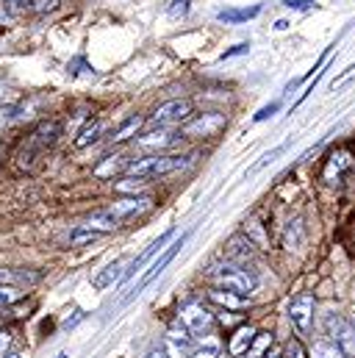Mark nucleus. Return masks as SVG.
Segmentation results:
<instances>
[{"mask_svg":"<svg viewBox=\"0 0 355 358\" xmlns=\"http://www.w3.org/2000/svg\"><path fill=\"white\" fill-rule=\"evenodd\" d=\"M59 136H61V122L59 120H48L42 125H36L34 134L17 150V159H14L17 162V170H25V173L36 170L39 162L48 156V150H53V145L59 142Z\"/></svg>","mask_w":355,"mask_h":358,"instance_id":"f257e3e1","label":"nucleus"},{"mask_svg":"<svg viewBox=\"0 0 355 358\" xmlns=\"http://www.w3.org/2000/svg\"><path fill=\"white\" fill-rule=\"evenodd\" d=\"M200 159V153H186V156H159V153H153V156H145V159H136V162H131V167H128V178H161V176H170V173H180V170H186V167H191L194 162Z\"/></svg>","mask_w":355,"mask_h":358,"instance_id":"f03ea898","label":"nucleus"},{"mask_svg":"<svg viewBox=\"0 0 355 358\" xmlns=\"http://www.w3.org/2000/svg\"><path fill=\"white\" fill-rule=\"evenodd\" d=\"M208 278L217 283V289H231V292H236L242 297L256 292V286H259V280H256V275L250 269L242 267V264H233V262L208 267Z\"/></svg>","mask_w":355,"mask_h":358,"instance_id":"7ed1b4c3","label":"nucleus"},{"mask_svg":"<svg viewBox=\"0 0 355 358\" xmlns=\"http://www.w3.org/2000/svg\"><path fill=\"white\" fill-rule=\"evenodd\" d=\"M325 331L331 336V342H336L342 348V353L347 358H355V325L347 322L339 314H328L325 317Z\"/></svg>","mask_w":355,"mask_h":358,"instance_id":"20e7f679","label":"nucleus"},{"mask_svg":"<svg viewBox=\"0 0 355 358\" xmlns=\"http://www.w3.org/2000/svg\"><path fill=\"white\" fill-rule=\"evenodd\" d=\"M159 128H173V125H186L191 120V103L189 100H167L161 103L153 117H150Z\"/></svg>","mask_w":355,"mask_h":358,"instance_id":"39448f33","label":"nucleus"},{"mask_svg":"<svg viewBox=\"0 0 355 358\" xmlns=\"http://www.w3.org/2000/svg\"><path fill=\"white\" fill-rule=\"evenodd\" d=\"M225 114H219V111H205V114H197V117H191L183 128H180V134L183 136H217L222 128H225Z\"/></svg>","mask_w":355,"mask_h":358,"instance_id":"423d86ee","label":"nucleus"},{"mask_svg":"<svg viewBox=\"0 0 355 358\" xmlns=\"http://www.w3.org/2000/svg\"><path fill=\"white\" fill-rule=\"evenodd\" d=\"M314 294H297L291 303H289V322L294 325V331L300 336H305L311 331V322H314Z\"/></svg>","mask_w":355,"mask_h":358,"instance_id":"0eeeda50","label":"nucleus"},{"mask_svg":"<svg viewBox=\"0 0 355 358\" xmlns=\"http://www.w3.org/2000/svg\"><path fill=\"white\" fill-rule=\"evenodd\" d=\"M186 239H189V234H180L178 239H173V245H170V248H167V250L161 253V259H159V262H153V264H150V269H147V272H145V275L139 278V283H136V286H133L131 292H133V294H139V292H142V289H145V286H147L150 280H156V278H159V275L164 272V267H167V264H170V262L175 259L178 253H180V248L186 245Z\"/></svg>","mask_w":355,"mask_h":358,"instance_id":"6e6552de","label":"nucleus"},{"mask_svg":"<svg viewBox=\"0 0 355 358\" xmlns=\"http://www.w3.org/2000/svg\"><path fill=\"white\" fill-rule=\"evenodd\" d=\"M191 334H205L211 325H214V314L203 306V303H186L180 308V317H178Z\"/></svg>","mask_w":355,"mask_h":358,"instance_id":"1a4fd4ad","label":"nucleus"},{"mask_svg":"<svg viewBox=\"0 0 355 358\" xmlns=\"http://www.w3.org/2000/svg\"><path fill=\"white\" fill-rule=\"evenodd\" d=\"M150 206H153V197H150V194H131V197L114 200V203H111V211L125 222V220H131V217L145 214Z\"/></svg>","mask_w":355,"mask_h":358,"instance_id":"9d476101","label":"nucleus"},{"mask_svg":"<svg viewBox=\"0 0 355 358\" xmlns=\"http://www.w3.org/2000/svg\"><path fill=\"white\" fill-rule=\"evenodd\" d=\"M0 283L17 286V289H31V286L42 283V272L39 269H22V267H0Z\"/></svg>","mask_w":355,"mask_h":358,"instance_id":"9b49d317","label":"nucleus"},{"mask_svg":"<svg viewBox=\"0 0 355 358\" xmlns=\"http://www.w3.org/2000/svg\"><path fill=\"white\" fill-rule=\"evenodd\" d=\"M173 236H175V228H170V231H164V234H161V236H159L156 242H150V245H147V248H145V250H142V253H139V256H136V259L131 262V269L125 272V278H131V275H136V272H139V269L145 267V264H147V262H150V259H153L156 253H161V250H164V245H173V242H170Z\"/></svg>","mask_w":355,"mask_h":358,"instance_id":"f8f14e48","label":"nucleus"},{"mask_svg":"<svg viewBox=\"0 0 355 358\" xmlns=\"http://www.w3.org/2000/svg\"><path fill=\"white\" fill-rule=\"evenodd\" d=\"M78 225H84L89 231H97V234H111V231H117L122 225V220L111 208H103V211H92L87 220L78 222Z\"/></svg>","mask_w":355,"mask_h":358,"instance_id":"ddd939ff","label":"nucleus"},{"mask_svg":"<svg viewBox=\"0 0 355 358\" xmlns=\"http://www.w3.org/2000/svg\"><path fill=\"white\" fill-rule=\"evenodd\" d=\"M178 142V134H173L170 128H159V131H150L145 136H139V148L142 150H167Z\"/></svg>","mask_w":355,"mask_h":358,"instance_id":"4468645a","label":"nucleus"},{"mask_svg":"<svg viewBox=\"0 0 355 358\" xmlns=\"http://www.w3.org/2000/svg\"><path fill=\"white\" fill-rule=\"evenodd\" d=\"M208 300L214 303V306H219V308H225V311H242V308H247V300L242 297V294H236V292H231V289H211L208 292Z\"/></svg>","mask_w":355,"mask_h":358,"instance_id":"2eb2a0df","label":"nucleus"},{"mask_svg":"<svg viewBox=\"0 0 355 358\" xmlns=\"http://www.w3.org/2000/svg\"><path fill=\"white\" fill-rule=\"evenodd\" d=\"M225 256H228V262L245 267V264L253 259V242H250L247 236H233V239L228 242V248H225Z\"/></svg>","mask_w":355,"mask_h":358,"instance_id":"dca6fc26","label":"nucleus"},{"mask_svg":"<svg viewBox=\"0 0 355 358\" xmlns=\"http://www.w3.org/2000/svg\"><path fill=\"white\" fill-rule=\"evenodd\" d=\"M125 259H117L114 264H108V267H103L97 275H94V280H92V286L94 289H108V286H114L117 280H122L125 278Z\"/></svg>","mask_w":355,"mask_h":358,"instance_id":"f3484780","label":"nucleus"},{"mask_svg":"<svg viewBox=\"0 0 355 358\" xmlns=\"http://www.w3.org/2000/svg\"><path fill=\"white\" fill-rule=\"evenodd\" d=\"M128 167H131L128 156L114 153V156H106V159L94 167V176H97V178H114L117 173H128Z\"/></svg>","mask_w":355,"mask_h":358,"instance_id":"a211bd4d","label":"nucleus"},{"mask_svg":"<svg viewBox=\"0 0 355 358\" xmlns=\"http://www.w3.org/2000/svg\"><path fill=\"white\" fill-rule=\"evenodd\" d=\"M256 336H259V331L256 328H239L233 336H231V345H228V353L231 356H247L250 353V348H253V342H256Z\"/></svg>","mask_w":355,"mask_h":358,"instance_id":"6ab92c4d","label":"nucleus"},{"mask_svg":"<svg viewBox=\"0 0 355 358\" xmlns=\"http://www.w3.org/2000/svg\"><path fill=\"white\" fill-rule=\"evenodd\" d=\"M353 167V156L347 153V150H336L331 159H328V167H325V180H331V183H336V180L342 178L347 170Z\"/></svg>","mask_w":355,"mask_h":358,"instance_id":"aec40b11","label":"nucleus"},{"mask_svg":"<svg viewBox=\"0 0 355 358\" xmlns=\"http://www.w3.org/2000/svg\"><path fill=\"white\" fill-rule=\"evenodd\" d=\"M142 125H145V120L133 114V117H128L125 122H119V125H117V128L111 131V136H108V142H111V145H122V142H128V139H133V136L139 134V128H142Z\"/></svg>","mask_w":355,"mask_h":358,"instance_id":"412c9836","label":"nucleus"},{"mask_svg":"<svg viewBox=\"0 0 355 358\" xmlns=\"http://www.w3.org/2000/svg\"><path fill=\"white\" fill-rule=\"evenodd\" d=\"M103 120H89L87 125L75 134V139H73V145L75 148H89V145H94V142H100V136H103Z\"/></svg>","mask_w":355,"mask_h":358,"instance_id":"4be33fe9","label":"nucleus"},{"mask_svg":"<svg viewBox=\"0 0 355 358\" xmlns=\"http://www.w3.org/2000/svg\"><path fill=\"white\" fill-rule=\"evenodd\" d=\"M259 14H261V6H250V8H222V11L217 14V20L225 22V25H236V22H247V20L259 17Z\"/></svg>","mask_w":355,"mask_h":358,"instance_id":"5701e85b","label":"nucleus"},{"mask_svg":"<svg viewBox=\"0 0 355 358\" xmlns=\"http://www.w3.org/2000/svg\"><path fill=\"white\" fill-rule=\"evenodd\" d=\"M303 242H305V228H303V220L294 217V220H289V225L283 231V245H286V250H297Z\"/></svg>","mask_w":355,"mask_h":358,"instance_id":"b1692460","label":"nucleus"},{"mask_svg":"<svg viewBox=\"0 0 355 358\" xmlns=\"http://www.w3.org/2000/svg\"><path fill=\"white\" fill-rule=\"evenodd\" d=\"M20 14H48L59 8V0H11Z\"/></svg>","mask_w":355,"mask_h":358,"instance_id":"393cba45","label":"nucleus"},{"mask_svg":"<svg viewBox=\"0 0 355 358\" xmlns=\"http://www.w3.org/2000/svg\"><path fill=\"white\" fill-rule=\"evenodd\" d=\"M164 353L170 358H191L194 356L191 339H173V336H167L164 339Z\"/></svg>","mask_w":355,"mask_h":358,"instance_id":"a878e982","label":"nucleus"},{"mask_svg":"<svg viewBox=\"0 0 355 358\" xmlns=\"http://www.w3.org/2000/svg\"><path fill=\"white\" fill-rule=\"evenodd\" d=\"M103 234H97V231H89L84 225H73V231H70V236H67V245L70 248H81V245H89V242H97Z\"/></svg>","mask_w":355,"mask_h":358,"instance_id":"bb28decb","label":"nucleus"},{"mask_svg":"<svg viewBox=\"0 0 355 358\" xmlns=\"http://www.w3.org/2000/svg\"><path fill=\"white\" fill-rule=\"evenodd\" d=\"M308 358H347L342 353V348L336 345V342H314V348H311V353Z\"/></svg>","mask_w":355,"mask_h":358,"instance_id":"cd10ccee","label":"nucleus"},{"mask_svg":"<svg viewBox=\"0 0 355 358\" xmlns=\"http://www.w3.org/2000/svg\"><path fill=\"white\" fill-rule=\"evenodd\" d=\"M219 356H222V342L217 336H208V339H203V345L194 350L191 358H219Z\"/></svg>","mask_w":355,"mask_h":358,"instance_id":"c85d7f7f","label":"nucleus"},{"mask_svg":"<svg viewBox=\"0 0 355 358\" xmlns=\"http://www.w3.org/2000/svg\"><path fill=\"white\" fill-rule=\"evenodd\" d=\"M22 294H25V289H17V286H6V283H0V308L14 306Z\"/></svg>","mask_w":355,"mask_h":358,"instance_id":"c756f323","label":"nucleus"},{"mask_svg":"<svg viewBox=\"0 0 355 358\" xmlns=\"http://www.w3.org/2000/svg\"><path fill=\"white\" fill-rule=\"evenodd\" d=\"M269 345H272V334H259L247 356H250V358H264V356H269V353H266V350H269Z\"/></svg>","mask_w":355,"mask_h":358,"instance_id":"7c9ffc66","label":"nucleus"},{"mask_svg":"<svg viewBox=\"0 0 355 358\" xmlns=\"http://www.w3.org/2000/svg\"><path fill=\"white\" fill-rule=\"evenodd\" d=\"M245 231H247L245 236H247L250 242L256 239V242H259V248H266V245H269V239H266V236H264V228H261V222H256V220H250Z\"/></svg>","mask_w":355,"mask_h":358,"instance_id":"2f4dec72","label":"nucleus"},{"mask_svg":"<svg viewBox=\"0 0 355 358\" xmlns=\"http://www.w3.org/2000/svg\"><path fill=\"white\" fill-rule=\"evenodd\" d=\"M17 106H11V103H0V131L3 128H8L11 122H17Z\"/></svg>","mask_w":355,"mask_h":358,"instance_id":"473e14b6","label":"nucleus"},{"mask_svg":"<svg viewBox=\"0 0 355 358\" xmlns=\"http://www.w3.org/2000/svg\"><path fill=\"white\" fill-rule=\"evenodd\" d=\"M17 17H20L17 6L11 0H0V22H14Z\"/></svg>","mask_w":355,"mask_h":358,"instance_id":"72a5a7b5","label":"nucleus"},{"mask_svg":"<svg viewBox=\"0 0 355 358\" xmlns=\"http://www.w3.org/2000/svg\"><path fill=\"white\" fill-rule=\"evenodd\" d=\"M147 186V180L145 178H128V180H122V183H117V192H139V189H145Z\"/></svg>","mask_w":355,"mask_h":358,"instance_id":"f704fd0d","label":"nucleus"},{"mask_svg":"<svg viewBox=\"0 0 355 358\" xmlns=\"http://www.w3.org/2000/svg\"><path fill=\"white\" fill-rule=\"evenodd\" d=\"M280 358H308L303 353V348H300V342L297 339H291L289 345H286V350H283V356Z\"/></svg>","mask_w":355,"mask_h":358,"instance_id":"c9c22d12","label":"nucleus"},{"mask_svg":"<svg viewBox=\"0 0 355 358\" xmlns=\"http://www.w3.org/2000/svg\"><path fill=\"white\" fill-rule=\"evenodd\" d=\"M350 78H355V64H353V67H347V73H345V76H339V78H333V81H331V92L342 90V87H345Z\"/></svg>","mask_w":355,"mask_h":358,"instance_id":"e433bc0d","label":"nucleus"},{"mask_svg":"<svg viewBox=\"0 0 355 358\" xmlns=\"http://www.w3.org/2000/svg\"><path fill=\"white\" fill-rule=\"evenodd\" d=\"M189 6H191V0H173L170 14H173V17H183V14L189 11Z\"/></svg>","mask_w":355,"mask_h":358,"instance_id":"4c0bfd02","label":"nucleus"},{"mask_svg":"<svg viewBox=\"0 0 355 358\" xmlns=\"http://www.w3.org/2000/svg\"><path fill=\"white\" fill-rule=\"evenodd\" d=\"M280 153H283V148H275V150H272V153H266L264 159H261V162H259V164H256V167H253V173H259V170H261V167H266V164H269V162H275V159H277V156H280Z\"/></svg>","mask_w":355,"mask_h":358,"instance_id":"58836bf2","label":"nucleus"},{"mask_svg":"<svg viewBox=\"0 0 355 358\" xmlns=\"http://www.w3.org/2000/svg\"><path fill=\"white\" fill-rule=\"evenodd\" d=\"M283 6H289V8H300V11H308V8H314V0H283Z\"/></svg>","mask_w":355,"mask_h":358,"instance_id":"ea45409f","label":"nucleus"},{"mask_svg":"<svg viewBox=\"0 0 355 358\" xmlns=\"http://www.w3.org/2000/svg\"><path fill=\"white\" fill-rule=\"evenodd\" d=\"M277 108H280V103H277V100H275V103H269V106H264V108L256 114V122H261V120H266V117H272Z\"/></svg>","mask_w":355,"mask_h":358,"instance_id":"a19ab883","label":"nucleus"},{"mask_svg":"<svg viewBox=\"0 0 355 358\" xmlns=\"http://www.w3.org/2000/svg\"><path fill=\"white\" fill-rule=\"evenodd\" d=\"M247 48H250V45H236L233 50H228V53L222 56V62H225V59H233V56H242V53H247Z\"/></svg>","mask_w":355,"mask_h":358,"instance_id":"79ce46f5","label":"nucleus"},{"mask_svg":"<svg viewBox=\"0 0 355 358\" xmlns=\"http://www.w3.org/2000/svg\"><path fill=\"white\" fill-rule=\"evenodd\" d=\"M6 345H8V336H0V356H3V350H6Z\"/></svg>","mask_w":355,"mask_h":358,"instance_id":"37998d69","label":"nucleus"},{"mask_svg":"<svg viewBox=\"0 0 355 358\" xmlns=\"http://www.w3.org/2000/svg\"><path fill=\"white\" fill-rule=\"evenodd\" d=\"M145 358H170L164 350H159V353H150V356H145Z\"/></svg>","mask_w":355,"mask_h":358,"instance_id":"c03bdc74","label":"nucleus"},{"mask_svg":"<svg viewBox=\"0 0 355 358\" xmlns=\"http://www.w3.org/2000/svg\"><path fill=\"white\" fill-rule=\"evenodd\" d=\"M0 311H3V308H0ZM6 320H8V314H0V325H3Z\"/></svg>","mask_w":355,"mask_h":358,"instance_id":"a18cd8bd","label":"nucleus"},{"mask_svg":"<svg viewBox=\"0 0 355 358\" xmlns=\"http://www.w3.org/2000/svg\"><path fill=\"white\" fill-rule=\"evenodd\" d=\"M3 358H20V353H6Z\"/></svg>","mask_w":355,"mask_h":358,"instance_id":"49530a36","label":"nucleus"},{"mask_svg":"<svg viewBox=\"0 0 355 358\" xmlns=\"http://www.w3.org/2000/svg\"><path fill=\"white\" fill-rule=\"evenodd\" d=\"M3 97H6V90H3V87H0V100H3Z\"/></svg>","mask_w":355,"mask_h":358,"instance_id":"de8ad7c7","label":"nucleus"},{"mask_svg":"<svg viewBox=\"0 0 355 358\" xmlns=\"http://www.w3.org/2000/svg\"><path fill=\"white\" fill-rule=\"evenodd\" d=\"M264 358H280V356H264Z\"/></svg>","mask_w":355,"mask_h":358,"instance_id":"09e8293b","label":"nucleus"},{"mask_svg":"<svg viewBox=\"0 0 355 358\" xmlns=\"http://www.w3.org/2000/svg\"><path fill=\"white\" fill-rule=\"evenodd\" d=\"M56 358H67V356H64V353H61V356H56Z\"/></svg>","mask_w":355,"mask_h":358,"instance_id":"8fccbe9b","label":"nucleus"},{"mask_svg":"<svg viewBox=\"0 0 355 358\" xmlns=\"http://www.w3.org/2000/svg\"><path fill=\"white\" fill-rule=\"evenodd\" d=\"M0 156H3V145H0Z\"/></svg>","mask_w":355,"mask_h":358,"instance_id":"3c124183","label":"nucleus"},{"mask_svg":"<svg viewBox=\"0 0 355 358\" xmlns=\"http://www.w3.org/2000/svg\"><path fill=\"white\" fill-rule=\"evenodd\" d=\"M353 325H355V311H353Z\"/></svg>","mask_w":355,"mask_h":358,"instance_id":"603ef678","label":"nucleus"}]
</instances>
